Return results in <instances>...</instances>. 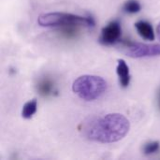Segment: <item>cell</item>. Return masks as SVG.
<instances>
[{"label":"cell","mask_w":160,"mask_h":160,"mask_svg":"<svg viewBox=\"0 0 160 160\" xmlns=\"http://www.w3.org/2000/svg\"><path fill=\"white\" fill-rule=\"evenodd\" d=\"M116 73L119 78V82L123 88H127L131 80V76L129 73V67L126 63L124 59H119L117 61L116 66Z\"/></svg>","instance_id":"8992f818"},{"label":"cell","mask_w":160,"mask_h":160,"mask_svg":"<svg viewBox=\"0 0 160 160\" xmlns=\"http://www.w3.org/2000/svg\"><path fill=\"white\" fill-rule=\"evenodd\" d=\"M158 107H159V110H160V90H159V92H158Z\"/></svg>","instance_id":"4fadbf2b"},{"label":"cell","mask_w":160,"mask_h":160,"mask_svg":"<svg viewBox=\"0 0 160 160\" xmlns=\"http://www.w3.org/2000/svg\"><path fill=\"white\" fill-rule=\"evenodd\" d=\"M126 54L132 58H144L160 55V44L133 43L128 46Z\"/></svg>","instance_id":"5b68a950"},{"label":"cell","mask_w":160,"mask_h":160,"mask_svg":"<svg viewBox=\"0 0 160 160\" xmlns=\"http://www.w3.org/2000/svg\"><path fill=\"white\" fill-rule=\"evenodd\" d=\"M130 123L121 113H108L86 118L81 124V132L87 140L99 143H112L124 139Z\"/></svg>","instance_id":"6da1fadb"},{"label":"cell","mask_w":160,"mask_h":160,"mask_svg":"<svg viewBox=\"0 0 160 160\" xmlns=\"http://www.w3.org/2000/svg\"><path fill=\"white\" fill-rule=\"evenodd\" d=\"M135 28L138 32V34L144 39L146 40H154L156 36H155V31L150 22L147 21H138L135 22Z\"/></svg>","instance_id":"ba28073f"},{"label":"cell","mask_w":160,"mask_h":160,"mask_svg":"<svg viewBox=\"0 0 160 160\" xmlns=\"http://www.w3.org/2000/svg\"><path fill=\"white\" fill-rule=\"evenodd\" d=\"M157 36H158V38L160 40V22L157 26Z\"/></svg>","instance_id":"7c38bea8"},{"label":"cell","mask_w":160,"mask_h":160,"mask_svg":"<svg viewBox=\"0 0 160 160\" xmlns=\"http://www.w3.org/2000/svg\"><path fill=\"white\" fill-rule=\"evenodd\" d=\"M37 90L42 97H50L54 93H57L53 82L47 77H43L38 80L37 83Z\"/></svg>","instance_id":"52a82bcc"},{"label":"cell","mask_w":160,"mask_h":160,"mask_svg":"<svg viewBox=\"0 0 160 160\" xmlns=\"http://www.w3.org/2000/svg\"><path fill=\"white\" fill-rule=\"evenodd\" d=\"M141 9H142V5L138 0H128L123 6V10L128 14L138 13L140 12Z\"/></svg>","instance_id":"30bf717a"},{"label":"cell","mask_w":160,"mask_h":160,"mask_svg":"<svg viewBox=\"0 0 160 160\" xmlns=\"http://www.w3.org/2000/svg\"><path fill=\"white\" fill-rule=\"evenodd\" d=\"M108 90V83L100 76L82 75L72 83L73 93L84 101H95L100 98Z\"/></svg>","instance_id":"3957f363"},{"label":"cell","mask_w":160,"mask_h":160,"mask_svg":"<svg viewBox=\"0 0 160 160\" xmlns=\"http://www.w3.org/2000/svg\"><path fill=\"white\" fill-rule=\"evenodd\" d=\"M38 23L42 27L72 28V27H94L96 22L91 16H81L66 12L42 13L38 18Z\"/></svg>","instance_id":"7a4b0ae2"},{"label":"cell","mask_w":160,"mask_h":160,"mask_svg":"<svg viewBox=\"0 0 160 160\" xmlns=\"http://www.w3.org/2000/svg\"><path fill=\"white\" fill-rule=\"evenodd\" d=\"M122 36V27L118 20L110 22L106 26L101 29L98 41L104 46L114 45L120 41Z\"/></svg>","instance_id":"277c9868"},{"label":"cell","mask_w":160,"mask_h":160,"mask_svg":"<svg viewBox=\"0 0 160 160\" xmlns=\"http://www.w3.org/2000/svg\"><path fill=\"white\" fill-rule=\"evenodd\" d=\"M160 148V144L158 142H148L146 144H144L143 146V153L147 156L149 155H153L156 154L157 152H158Z\"/></svg>","instance_id":"8fae6325"},{"label":"cell","mask_w":160,"mask_h":160,"mask_svg":"<svg viewBox=\"0 0 160 160\" xmlns=\"http://www.w3.org/2000/svg\"><path fill=\"white\" fill-rule=\"evenodd\" d=\"M38 110V101L37 99H31L27 101L23 106L22 110V116L24 119H30L33 117V115L37 112Z\"/></svg>","instance_id":"9c48e42d"}]
</instances>
